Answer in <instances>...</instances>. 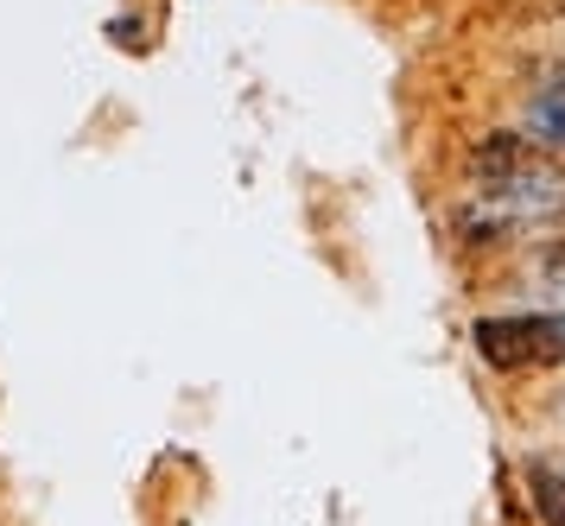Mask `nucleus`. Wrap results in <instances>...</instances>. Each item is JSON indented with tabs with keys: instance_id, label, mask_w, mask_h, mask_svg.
<instances>
[{
	"instance_id": "nucleus-1",
	"label": "nucleus",
	"mask_w": 565,
	"mask_h": 526,
	"mask_svg": "<svg viewBox=\"0 0 565 526\" xmlns=\"http://www.w3.org/2000/svg\"><path fill=\"white\" fill-rule=\"evenodd\" d=\"M565 210V165H553L546 152L521 147L509 133H495L470 159V197H463L458 223L470 241H495L514 228L553 223Z\"/></svg>"
},
{
	"instance_id": "nucleus-2",
	"label": "nucleus",
	"mask_w": 565,
	"mask_h": 526,
	"mask_svg": "<svg viewBox=\"0 0 565 526\" xmlns=\"http://www.w3.org/2000/svg\"><path fill=\"white\" fill-rule=\"evenodd\" d=\"M470 343L489 368H546L565 362V311H514V318H483Z\"/></svg>"
},
{
	"instance_id": "nucleus-3",
	"label": "nucleus",
	"mask_w": 565,
	"mask_h": 526,
	"mask_svg": "<svg viewBox=\"0 0 565 526\" xmlns=\"http://www.w3.org/2000/svg\"><path fill=\"white\" fill-rule=\"evenodd\" d=\"M527 133L546 140V147H565V83H553L527 101Z\"/></svg>"
},
{
	"instance_id": "nucleus-4",
	"label": "nucleus",
	"mask_w": 565,
	"mask_h": 526,
	"mask_svg": "<svg viewBox=\"0 0 565 526\" xmlns=\"http://www.w3.org/2000/svg\"><path fill=\"white\" fill-rule=\"evenodd\" d=\"M534 489H540V514H546V526H565V489L553 482V470H534Z\"/></svg>"
}]
</instances>
